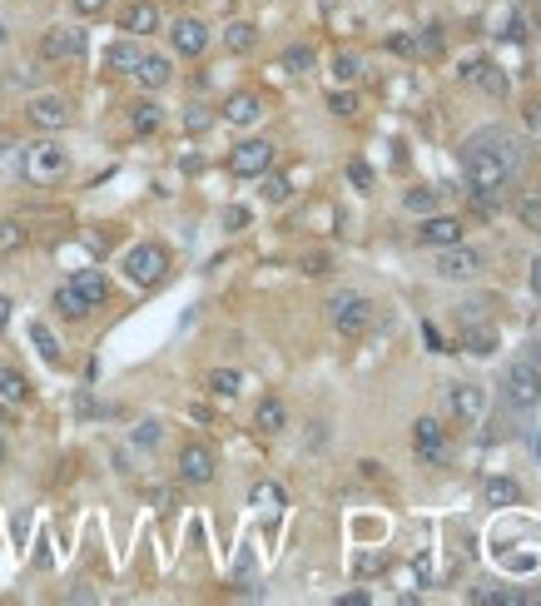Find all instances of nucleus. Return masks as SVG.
<instances>
[{
    "label": "nucleus",
    "mask_w": 541,
    "mask_h": 606,
    "mask_svg": "<svg viewBox=\"0 0 541 606\" xmlns=\"http://www.w3.org/2000/svg\"><path fill=\"white\" fill-rule=\"evenodd\" d=\"M527 358H532V363L541 368V338H532V343H527Z\"/></svg>",
    "instance_id": "47"
},
{
    "label": "nucleus",
    "mask_w": 541,
    "mask_h": 606,
    "mask_svg": "<svg viewBox=\"0 0 541 606\" xmlns=\"http://www.w3.org/2000/svg\"><path fill=\"white\" fill-rule=\"evenodd\" d=\"M462 348H467L472 358H492V353L502 348V333H497V323H472V328L462 333Z\"/></svg>",
    "instance_id": "19"
},
{
    "label": "nucleus",
    "mask_w": 541,
    "mask_h": 606,
    "mask_svg": "<svg viewBox=\"0 0 541 606\" xmlns=\"http://www.w3.org/2000/svg\"><path fill=\"white\" fill-rule=\"evenodd\" d=\"M517 219H522L527 229H541V194H522V199H517Z\"/></svg>",
    "instance_id": "33"
},
{
    "label": "nucleus",
    "mask_w": 541,
    "mask_h": 606,
    "mask_svg": "<svg viewBox=\"0 0 541 606\" xmlns=\"http://www.w3.org/2000/svg\"><path fill=\"white\" fill-rule=\"evenodd\" d=\"M0 45H5V25H0Z\"/></svg>",
    "instance_id": "49"
},
{
    "label": "nucleus",
    "mask_w": 541,
    "mask_h": 606,
    "mask_svg": "<svg viewBox=\"0 0 541 606\" xmlns=\"http://www.w3.org/2000/svg\"><path fill=\"white\" fill-rule=\"evenodd\" d=\"M0 462H5V438H0Z\"/></svg>",
    "instance_id": "48"
},
{
    "label": "nucleus",
    "mask_w": 541,
    "mask_h": 606,
    "mask_svg": "<svg viewBox=\"0 0 541 606\" xmlns=\"http://www.w3.org/2000/svg\"><path fill=\"white\" fill-rule=\"evenodd\" d=\"M254 507H264V512H278V507H283V487H273V482H259V487H254Z\"/></svg>",
    "instance_id": "35"
},
{
    "label": "nucleus",
    "mask_w": 541,
    "mask_h": 606,
    "mask_svg": "<svg viewBox=\"0 0 541 606\" xmlns=\"http://www.w3.org/2000/svg\"><path fill=\"white\" fill-rule=\"evenodd\" d=\"M120 269H125V279H130L135 289H159V284L169 279V249L144 239V244H135V249H125Z\"/></svg>",
    "instance_id": "2"
},
{
    "label": "nucleus",
    "mask_w": 541,
    "mask_h": 606,
    "mask_svg": "<svg viewBox=\"0 0 541 606\" xmlns=\"http://www.w3.org/2000/svg\"><path fill=\"white\" fill-rule=\"evenodd\" d=\"M65 284H70V289H75L80 299L90 303V308H100V303L110 299V279H105L100 269H80V274H70Z\"/></svg>",
    "instance_id": "18"
},
{
    "label": "nucleus",
    "mask_w": 541,
    "mask_h": 606,
    "mask_svg": "<svg viewBox=\"0 0 541 606\" xmlns=\"http://www.w3.org/2000/svg\"><path fill=\"white\" fill-rule=\"evenodd\" d=\"M403 204L412 209V214H432L437 209V189H427V184H417V189H407Z\"/></svg>",
    "instance_id": "31"
},
{
    "label": "nucleus",
    "mask_w": 541,
    "mask_h": 606,
    "mask_svg": "<svg viewBox=\"0 0 541 606\" xmlns=\"http://www.w3.org/2000/svg\"><path fill=\"white\" fill-rule=\"evenodd\" d=\"M224 224H229V229H244V224H249V209H229Z\"/></svg>",
    "instance_id": "43"
},
{
    "label": "nucleus",
    "mask_w": 541,
    "mask_h": 606,
    "mask_svg": "<svg viewBox=\"0 0 541 606\" xmlns=\"http://www.w3.org/2000/svg\"><path fill=\"white\" fill-rule=\"evenodd\" d=\"M348 179H353L358 189H373V169H368V164H348Z\"/></svg>",
    "instance_id": "39"
},
{
    "label": "nucleus",
    "mask_w": 541,
    "mask_h": 606,
    "mask_svg": "<svg viewBox=\"0 0 541 606\" xmlns=\"http://www.w3.org/2000/svg\"><path fill=\"white\" fill-rule=\"evenodd\" d=\"M70 5H75L80 15H105V10H110V0H70Z\"/></svg>",
    "instance_id": "42"
},
{
    "label": "nucleus",
    "mask_w": 541,
    "mask_h": 606,
    "mask_svg": "<svg viewBox=\"0 0 541 606\" xmlns=\"http://www.w3.org/2000/svg\"><path fill=\"white\" fill-rule=\"evenodd\" d=\"M25 115H30L35 130H65L70 125V100L65 95H35Z\"/></svg>",
    "instance_id": "13"
},
{
    "label": "nucleus",
    "mask_w": 541,
    "mask_h": 606,
    "mask_svg": "<svg viewBox=\"0 0 541 606\" xmlns=\"http://www.w3.org/2000/svg\"><path fill=\"white\" fill-rule=\"evenodd\" d=\"M224 45H229L234 55H249V50L259 45V25H254V20H234V25L224 30Z\"/></svg>",
    "instance_id": "22"
},
{
    "label": "nucleus",
    "mask_w": 541,
    "mask_h": 606,
    "mask_svg": "<svg viewBox=\"0 0 541 606\" xmlns=\"http://www.w3.org/2000/svg\"><path fill=\"white\" fill-rule=\"evenodd\" d=\"M179 477H184V482H194V487L214 482V453H209L204 443H189V448L179 453Z\"/></svg>",
    "instance_id": "15"
},
{
    "label": "nucleus",
    "mask_w": 541,
    "mask_h": 606,
    "mask_svg": "<svg viewBox=\"0 0 541 606\" xmlns=\"http://www.w3.org/2000/svg\"><path fill=\"white\" fill-rule=\"evenodd\" d=\"M447 408H452L457 428H477V423H482V413H487V393H482L477 383H452Z\"/></svg>",
    "instance_id": "10"
},
{
    "label": "nucleus",
    "mask_w": 541,
    "mask_h": 606,
    "mask_svg": "<svg viewBox=\"0 0 541 606\" xmlns=\"http://www.w3.org/2000/svg\"><path fill=\"white\" fill-rule=\"evenodd\" d=\"M358 70H363V65H358V55H338V60H333V80H343V85H348V80H358Z\"/></svg>",
    "instance_id": "37"
},
{
    "label": "nucleus",
    "mask_w": 541,
    "mask_h": 606,
    "mask_svg": "<svg viewBox=\"0 0 541 606\" xmlns=\"http://www.w3.org/2000/svg\"><path fill=\"white\" fill-rule=\"evenodd\" d=\"M120 30L135 35V40L154 35V30H159V5H154V0H130L125 15H120Z\"/></svg>",
    "instance_id": "16"
},
{
    "label": "nucleus",
    "mask_w": 541,
    "mask_h": 606,
    "mask_svg": "<svg viewBox=\"0 0 541 606\" xmlns=\"http://www.w3.org/2000/svg\"><path fill=\"white\" fill-rule=\"evenodd\" d=\"M303 274H313V279L328 274V254H308V259H303Z\"/></svg>",
    "instance_id": "41"
},
{
    "label": "nucleus",
    "mask_w": 541,
    "mask_h": 606,
    "mask_svg": "<svg viewBox=\"0 0 541 606\" xmlns=\"http://www.w3.org/2000/svg\"><path fill=\"white\" fill-rule=\"evenodd\" d=\"M10 308H15V303H10L5 294H0V333H5V323H10Z\"/></svg>",
    "instance_id": "46"
},
{
    "label": "nucleus",
    "mask_w": 541,
    "mask_h": 606,
    "mask_svg": "<svg viewBox=\"0 0 541 606\" xmlns=\"http://www.w3.org/2000/svg\"><path fill=\"white\" fill-rule=\"evenodd\" d=\"M85 50H90V30H80V25H50L40 35L45 60H85Z\"/></svg>",
    "instance_id": "6"
},
{
    "label": "nucleus",
    "mask_w": 541,
    "mask_h": 606,
    "mask_svg": "<svg viewBox=\"0 0 541 606\" xmlns=\"http://www.w3.org/2000/svg\"><path fill=\"white\" fill-rule=\"evenodd\" d=\"M482 249H472V244H447L442 254H437V274L442 279H452V284H467V279H477L482 274Z\"/></svg>",
    "instance_id": "7"
},
{
    "label": "nucleus",
    "mask_w": 541,
    "mask_h": 606,
    "mask_svg": "<svg viewBox=\"0 0 541 606\" xmlns=\"http://www.w3.org/2000/svg\"><path fill=\"white\" fill-rule=\"evenodd\" d=\"M457 75H462L467 85H477V90L497 95V100L507 95V75H502V70L492 65V60H462V70H457Z\"/></svg>",
    "instance_id": "14"
},
{
    "label": "nucleus",
    "mask_w": 541,
    "mask_h": 606,
    "mask_svg": "<svg viewBox=\"0 0 541 606\" xmlns=\"http://www.w3.org/2000/svg\"><path fill=\"white\" fill-rule=\"evenodd\" d=\"M224 120H229V125H239V130H244V125H259V120H264V100H259L254 90H239V95H229Z\"/></svg>",
    "instance_id": "17"
},
{
    "label": "nucleus",
    "mask_w": 541,
    "mask_h": 606,
    "mask_svg": "<svg viewBox=\"0 0 541 606\" xmlns=\"http://www.w3.org/2000/svg\"><path fill=\"white\" fill-rule=\"evenodd\" d=\"M412 453L422 457V462H432V467H442V462H447V428H442L437 418H417V428H412Z\"/></svg>",
    "instance_id": "11"
},
{
    "label": "nucleus",
    "mask_w": 541,
    "mask_h": 606,
    "mask_svg": "<svg viewBox=\"0 0 541 606\" xmlns=\"http://www.w3.org/2000/svg\"><path fill=\"white\" fill-rule=\"evenodd\" d=\"M502 398H507L517 413H527V408L541 403V368L527 358V353L507 363V373H502Z\"/></svg>",
    "instance_id": "4"
},
{
    "label": "nucleus",
    "mask_w": 541,
    "mask_h": 606,
    "mask_svg": "<svg viewBox=\"0 0 541 606\" xmlns=\"http://www.w3.org/2000/svg\"><path fill=\"white\" fill-rule=\"evenodd\" d=\"M209 125H214V110H209V105H189V110H184V130H189V135H204Z\"/></svg>",
    "instance_id": "32"
},
{
    "label": "nucleus",
    "mask_w": 541,
    "mask_h": 606,
    "mask_svg": "<svg viewBox=\"0 0 541 606\" xmlns=\"http://www.w3.org/2000/svg\"><path fill=\"white\" fill-rule=\"evenodd\" d=\"M328 110H333L338 120H348V115H358V100H353L348 90H333V95H328Z\"/></svg>",
    "instance_id": "36"
},
{
    "label": "nucleus",
    "mask_w": 541,
    "mask_h": 606,
    "mask_svg": "<svg viewBox=\"0 0 541 606\" xmlns=\"http://www.w3.org/2000/svg\"><path fill=\"white\" fill-rule=\"evenodd\" d=\"M532 294H537V299H541V254H537V259H532Z\"/></svg>",
    "instance_id": "44"
},
{
    "label": "nucleus",
    "mask_w": 541,
    "mask_h": 606,
    "mask_svg": "<svg viewBox=\"0 0 541 606\" xmlns=\"http://www.w3.org/2000/svg\"><path fill=\"white\" fill-rule=\"evenodd\" d=\"M273 140H244V145H234L229 154V169L239 174V179H259V174H269L273 169Z\"/></svg>",
    "instance_id": "8"
},
{
    "label": "nucleus",
    "mask_w": 541,
    "mask_h": 606,
    "mask_svg": "<svg viewBox=\"0 0 541 606\" xmlns=\"http://www.w3.org/2000/svg\"><path fill=\"white\" fill-rule=\"evenodd\" d=\"M209 40H214V30H209L204 20H194V15H184V20L169 25V45H174V55H184V60H199V55L209 50Z\"/></svg>",
    "instance_id": "9"
},
{
    "label": "nucleus",
    "mask_w": 541,
    "mask_h": 606,
    "mask_svg": "<svg viewBox=\"0 0 541 606\" xmlns=\"http://www.w3.org/2000/svg\"><path fill=\"white\" fill-rule=\"evenodd\" d=\"M283 70H288V75H308V70H313V50H308V45H288V50H283Z\"/></svg>",
    "instance_id": "29"
},
{
    "label": "nucleus",
    "mask_w": 541,
    "mask_h": 606,
    "mask_svg": "<svg viewBox=\"0 0 541 606\" xmlns=\"http://www.w3.org/2000/svg\"><path fill=\"white\" fill-rule=\"evenodd\" d=\"M417 244H427V249L462 244V219H457V214H427V219L417 224Z\"/></svg>",
    "instance_id": "12"
},
{
    "label": "nucleus",
    "mask_w": 541,
    "mask_h": 606,
    "mask_svg": "<svg viewBox=\"0 0 541 606\" xmlns=\"http://www.w3.org/2000/svg\"><path fill=\"white\" fill-rule=\"evenodd\" d=\"M373 318H378V303L368 299V294H333L328 299V323L343 338H363L373 328Z\"/></svg>",
    "instance_id": "3"
},
{
    "label": "nucleus",
    "mask_w": 541,
    "mask_h": 606,
    "mask_svg": "<svg viewBox=\"0 0 541 606\" xmlns=\"http://www.w3.org/2000/svg\"><path fill=\"white\" fill-rule=\"evenodd\" d=\"M65 169H70V154L60 150L55 140H35V145L25 150V179H30V184H60Z\"/></svg>",
    "instance_id": "5"
},
{
    "label": "nucleus",
    "mask_w": 541,
    "mask_h": 606,
    "mask_svg": "<svg viewBox=\"0 0 541 606\" xmlns=\"http://www.w3.org/2000/svg\"><path fill=\"white\" fill-rule=\"evenodd\" d=\"M343 606H368V592H348V597H338Z\"/></svg>",
    "instance_id": "45"
},
{
    "label": "nucleus",
    "mask_w": 541,
    "mask_h": 606,
    "mask_svg": "<svg viewBox=\"0 0 541 606\" xmlns=\"http://www.w3.org/2000/svg\"><path fill=\"white\" fill-rule=\"evenodd\" d=\"M254 428H259V433H283V428H288V408H283L278 398H259V408H254Z\"/></svg>",
    "instance_id": "21"
},
{
    "label": "nucleus",
    "mask_w": 541,
    "mask_h": 606,
    "mask_svg": "<svg viewBox=\"0 0 541 606\" xmlns=\"http://www.w3.org/2000/svg\"><path fill=\"white\" fill-rule=\"evenodd\" d=\"M130 75H135L144 90H164V85H169V75H174V65H169L164 55H139V65L130 70Z\"/></svg>",
    "instance_id": "20"
},
{
    "label": "nucleus",
    "mask_w": 541,
    "mask_h": 606,
    "mask_svg": "<svg viewBox=\"0 0 541 606\" xmlns=\"http://www.w3.org/2000/svg\"><path fill=\"white\" fill-rule=\"evenodd\" d=\"M139 55H144V50H139V40H135V35H130V40H115L105 60H110V70H120V75H130V70H135V65H139Z\"/></svg>",
    "instance_id": "24"
},
{
    "label": "nucleus",
    "mask_w": 541,
    "mask_h": 606,
    "mask_svg": "<svg viewBox=\"0 0 541 606\" xmlns=\"http://www.w3.org/2000/svg\"><path fill=\"white\" fill-rule=\"evenodd\" d=\"M164 125V110L154 105V100H139V105H130V130L135 135H154Z\"/></svg>",
    "instance_id": "23"
},
{
    "label": "nucleus",
    "mask_w": 541,
    "mask_h": 606,
    "mask_svg": "<svg viewBox=\"0 0 541 606\" xmlns=\"http://www.w3.org/2000/svg\"><path fill=\"white\" fill-rule=\"evenodd\" d=\"M412 55H422V60H437V55H442V25H427V30L412 40Z\"/></svg>",
    "instance_id": "28"
},
{
    "label": "nucleus",
    "mask_w": 541,
    "mask_h": 606,
    "mask_svg": "<svg viewBox=\"0 0 541 606\" xmlns=\"http://www.w3.org/2000/svg\"><path fill=\"white\" fill-rule=\"evenodd\" d=\"M288 194H293V189H288V179H269V184H264V199H269V204H283Z\"/></svg>",
    "instance_id": "38"
},
{
    "label": "nucleus",
    "mask_w": 541,
    "mask_h": 606,
    "mask_svg": "<svg viewBox=\"0 0 541 606\" xmlns=\"http://www.w3.org/2000/svg\"><path fill=\"white\" fill-rule=\"evenodd\" d=\"M204 388L219 393V398H234V393L244 388V373H239V368H214V373L204 378Z\"/></svg>",
    "instance_id": "25"
},
{
    "label": "nucleus",
    "mask_w": 541,
    "mask_h": 606,
    "mask_svg": "<svg viewBox=\"0 0 541 606\" xmlns=\"http://www.w3.org/2000/svg\"><path fill=\"white\" fill-rule=\"evenodd\" d=\"M517 169H522V145L502 125H487V130L462 140V179L472 189H492L497 194V189H507L517 179Z\"/></svg>",
    "instance_id": "1"
},
{
    "label": "nucleus",
    "mask_w": 541,
    "mask_h": 606,
    "mask_svg": "<svg viewBox=\"0 0 541 606\" xmlns=\"http://www.w3.org/2000/svg\"><path fill=\"white\" fill-rule=\"evenodd\" d=\"M522 120H527V130H532V135H541V100H527Z\"/></svg>",
    "instance_id": "40"
},
{
    "label": "nucleus",
    "mask_w": 541,
    "mask_h": 606,
    "mask_svg": "<svg viewBox=\"0 0 541 606\" xmlns=\"http://www.w3.org/2000/svg\"><path fill=\"white\" fill-rule=\"evenodd\" d=\"M0 393H5L10 403H25V398H30V388H25V378H20V373H10V368L0 373Z\"/></svg>",
    "instance_id": "34"
},
{
    "label": "nucleus",
    "mask_w": 541,
    "mask_h": 606,
    "mask_svg": "<svg viewBox=\"0 0 541 606\" xmlns=\"http://www.w3.org/2000/svg\"><path fill=\"white\" fill-rule=\"evenodd\" d=\"M487 502H492V507H517V502H522V487H517L512 477H492V482H487Z\"/></svg>",
    "instance_id": "26"
},
{
    "label": "nucleus",
    "mask_w": 541,
    "mask_h": 606,
    "mask_svg": "<svg viewBox=\"0 0 541 606\" xmlns=\"http://www.w3.org/2000/svg\"><path fill=\"white\" fill-rule=\"evenodd\" d=\"M25 239H30V234H25L20 219H0V254H20Z\"/></svg>",
    "instance_id": "27"
},
{
    "label": "nucleus",
    "mask_w": 541,
    "mask_h": 606,
    "mask_svg": "<svg viewBox=\"0 0 541 606\" xmlns=\"http://www.w3.org/2000/svg\"><path fill=\"white\" fill-rule=\"evenodd\" d=\"M30 338H35V348H40L45 363H60V343H55V333L45 323H30Z\"/></svg>",
    "instance_id": "30"
}]
</instances>
